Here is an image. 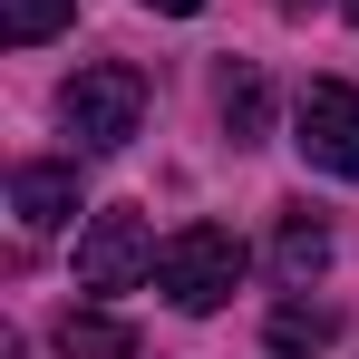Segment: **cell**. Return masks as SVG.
Masks as SVG:
<instances>
[{"mask_svg":"<svg viewBox=\"0 0 359 359\" xmlns=\"http://www.w3.org/2000/svg\"><path fill=\"white\" fill-rule=\"evenodd\" d=\"M243 262H252V252H243L224 224H184V233L156 252V292L175 301V311H224L233 282H243Z\"/></svg>","mask_w":359,"mask_h":359,"instance_id":"obj_1","label":"cell"},{"mask_svg":"<svg viewBox=\"0 0 359 359\" xmlns=\"http://www.w3.org/2000/svg\"><path fill=\"white\" fill-rule=\"evenodd\" d=\"M59 117H68V136H78L88 156H117L126 136L146 126V78L117 68V59H107V68H78V78L59 88Z\"/></svg>","mask_w":359,"mask_h":359,"instance_id":"obj_2","label":"cell"},{"mask_svg":"<svg viewBox=\"0 0 359 359\" xmlns=\"http://www.w3.org/2000/svg\"><path fill=\"white\" fill-rule=\"evenodd\" d=\"M156 252L165 243L146 233V214H126V204H107V214H88V233H78V292H136L146 272H156Z\"/></svg>","mask_w":359,"mask_h":359,"instance_id":"obj_3","label":"cell"},{"mask_svg":"<svg viewBox=\"0 0 359 359\" xmlns=\"http://www.w3.org/2000/svg\"><path fill=\"white\" fill-rule=\"evenodd\" d=\"M311 165H330V175L359 184V88L350 78H311V97H301V136H292Z\"/></svg>","mask_w":359,"mask_h":359,"instance_id":"obj_4","label":"cell"},{"mask_svg":"<svg viewBox=\"0 0 359 359\" xmlns=\"http://www.w3.org/2000/svg\"><path fill=\"white\" fill-rule=\"evenodd\" d=\"M10 214L29 233H59L68 214H78V165H20L10 175Z\"/></svg>","mask_w":359,"mask_h":359,"instance_id":"obj_5","label":"cell"},{"mask_svg":"<svg viewBox=\"0 0 359 359\" xmlns=\"http://www.w3.org/2000/svg\"><path fill=\"white\" fill-rule=\"evenodd\" d=\"M59 359H136V330L107 311H68L59 320Z\"/></svg>","mask_w":359,"mask_h":359,"instance_id":"obj_6","label":"cell"},{"mask_svg":"<svg viewBox=\"0 0 359 359\" xmlns=\"http://www.w3.org/2000/svg\"><path fill=\"white\" fill-rule=\"evenodd\" d=\"M68 20H78V0H0V39H10V49H39V39H59Z\"/></svg>","mask_w":359,"mask_h":359,"instance_id":"obj_7","label":"cell"},{"mask_svg":"<svg viewBox=\"0 0 359 359\" xmlns=\"http://www.w3.org/2000/svg\"><path fill=\"white\" fill-rule=\"evenodd\" d=\"M272 262H282V282H311V272H320V262H330V233H320V224H311V214H292V224H282V243H272Z\"/></svg>","mask_w":359,"mask_h":359,"instance_id":"obj_8","label":"cell"},{"mask_svg":"<svg viewBox=\"0 0 359 359\" xmlns=\"http://www.w3.org/2000/svg\"><path fill=\"white\" fill-rule=\"evenodd\" d=\"M224 126H233V146H252L262 126H272V88L243 68V78H224Z\"/></svg>","mask_w":359,"mask_h":359,"instance_id":"obj_9","label":"cell"},{"mask_svg":"<svg viewBox=\"0 0 359 359\" xmlns=\"http://www.w3.org/2000/svg\"><path fill=\"white\" fill-rule=\"evenodd\" d=\"M320 340H330V311H320V301H282V311H272V350H320Z\"/></svg>","mask_w":359,"mask_h":359,"instance_id":"obj_10","label":"cell"},{"mask_svg":"<svg viewBox=\"0 0 359 359\" xmlns=\"http://www.w3.org/2000/svg\"><path fill=\"white\" fill-rule=\"evenodd\" d=\"M146 10H175V20H184V10H204V0H146Z\"/></svg>","mask_w":359,"mask_h":359,"instance_id":"obj_11","label":"cell"},{"mask_svg":"<svg viewBox=\"0 0 359 359\" xmlns=\"http://www.w3.org/2000/svg\"><path fill=\"white\" fill-rule=\"evenodd\" d=\"M282 10H311V0H282Z\"/></svg>","mask_w":359,"mask_h":359,"instance_id":"obj_12","label":"cell"},{"mask_svg":"<svg viewBox=\"0 0 359 359\" xmlns=\"http://www.w3.org/2000/svg\"><path fill=\"white\" fill-rule=\"evenodd\" d=\"M272 359H292V350H272Z\"/></svg>","mask_w":359,"mask_h":359,"instance_id":"obj_13","label":"cell"},{"mask_svg":"<svg viewBox=\"0 0 359 359\" xmlns=\"http://www.w3.org/2000/svg\"><path fill=\"white\" fill-rule=\"evenodd\" d=\"M350 20H359V0H350Z\"/></svg>","mask_w":359,"mask_h":359,"instance_id":"obj_14","label":"cell"}]
</instances>
